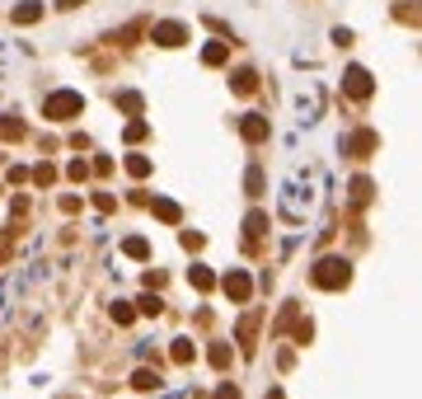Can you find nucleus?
<instances>
[{
  "instance_id": "f257e3e1",
  "label": "nucleus",
  "mask_w": 422,
  "mask_h": 399,
  "mask_svg": "<svg viewBox=\"0 0 422 399\" xmlns=\"http://www.w3.org/2000/svg\"><path fill=\"white\" fill-rule=\"evenodd\" d=\"M310 282H315L319 292H343L347 282H352V263L338 259V254H329V259H319V263L310 268Z\"/></svg>"
},
{
  "instance_id": "f03ea898",
  "label": "nucleus",
  "mask_w": 422,
  "mask_h": 399,
  "mask_svg": "<svg viewBox=\"0 0 422 399\" xmlns=\"http://www.w3.org/2000/svg\"><path fill=\"white\" fill-rule=\"evenodd\" d=\"M43 113H47L52 122H71V118H80V113H85V99H80L76 89H56V94H47Z\"/></svg>"
},
{
  "instance_id": "7ed1b4c3",
  "label": "nucleus",
  "mask_w": 422,
  "mask_h": 399,
  "mask_svg": "<svg viewBox=\"0 0 422 399\" xmlns=\"http://www.w3.org/2000/svg\"><path fill=\"white\" fill-rule=\"evenodd\" d=\"M343 94L347 99H370L375 94V80H370L366 66H347L343 71Z\"/></svg>"
},
{
  "instance_id": "20e7f679",
  "label": "nucleus",
  "mask_w": 422,
  "mask_h": 399,
  "mask_svg": "<svg viewBox=\"0 0 422 399\" xmlns=\"http://www.w3.org/2000/svg\"><path fill=\"white\" fill-rule=\"evenodd\" d=\"M221 287H225V296H230V301H235V305H244V301H249V296H254V277H249V272H244V268H230V272H225V277H221Z\"/></svg>"
},
{
  "instance_id": "39448f33",
  "label": "nucleus",
  "mask_w": 422,
  "mask_h": 399,
  "mask_svg": "<svg viewBox=\"0 0 422 399\" xmlns=\"http://www.w3.org/2000/svg\"><path fill=\"white\" fill-rule=\"evenodd\" d=\"M375 146H380V136L370 132V127H362V132H352L343 141V155H352V160H366L370 151H375Z\"/></svg>"
},
{
  "instance_id": "423d86ee",
  "label": "nucleus",
  "mask_w": 422,
  "mask_h": 399,
  "mask_svg": "<svg viewBox=\"0 0 422 399\" xmlns=\"http://www.w3.org/2000/svg\"><path fill=\"white\" fill-rule=\"evenodd\" d=\"M151 43H159V47H184V43H188V28L174 24V19H164V24L151 28Z\"/></svg>"
},
{
  "instance_id": "0eeeda50",
  "label": "nucleus",
  "mask_w": 422,
  "mask_h": 399,
  "mask_svg": "<svg viewBox=\"0 0 422 399\" xmlns=\"http://www.w3.org/2000/svg\"><path fill=\"white\" fill-rule=\"evenodd\" d=\"M239 136H244L249 146L267 141V118H258V113H244V118H239Z\"/></svg>"
},
{
  "instance_id": "6e6552de",
  "label": "nucleus",
  "mask_w": 422,
  "mask_h": 399,
  "mask_svg": "<svg viewBox=\"0 0 422 399\" xmlns=\"http://www.w3.org/2000/svg\"><path fill=\"white\" fill-rule=\"evenodd\" d=\"M151 212H155L164 226H179V221H184V207H179L174 197H155V202H151Z\"/></svg>"
},
{
  "instance_id": "1a4fd4ad",
  "label": "nucleus",
  "mask_w": 422,
  "mask_h": 399,
  "mask_svg": "<svg viewBox=\"0 0 422 399\" xmlns=\"http://www.w3.org/2000/svg\"><path fill=\"white\" fill-rule=\"evenodd\" d=\"M370 193H375V184H370L366 174H357V179L347 184V202H352V207H366V202H370Z\"/></svg>"
},
{
  "instance_id": "9d476101",
  "label": "nucleus",
  "mask_w": 422,
  "mask_h": 399,
  "mask_svg": "<svg viewBox=\"0 0 422 399\" xmlns=\"http://www.w3.org/2000/svg\"><path fill=\"white\" fill-rule=\"evenodd\" d=\"M10 19H14V24H38V19H43V5H38V0H24V5H14V10H10Z\"/></svg>"
},
{
  "instance_id": "9b49d317",
  "label": "nucleus",
  "mask_w": 422,
  "mask_h": 399,
  "mask_svg": "<svg viewBox=\"0 0 422 399\" xmlns=\"http://www.w3.org/2000/svg\"><path fill=\"white\" fill-rule=\"evenodd\" d=\"M225 56H230V43H221V38H216V43L202 47V66H225Z\"/></svg>"
},
{
  "instance_id": "f8f14e48",
  "label": "nucleus",
  "mask_w": 422,
  "mask_h": 399,
  "mask_svg": "<svg viewBox=\"0 0 422 399\" xmlns=\"http://www.w3.org/2000/svg\"><path fill=\"white\" fill-rule=\"evenodd\" d=\"M230 89H235V94H254V89H258V76H254L249 66H239L235 76H230Z\"/></svg>"
},
{
  "instance_id": "ddd939ff",
  "label": "nucleus",
  "mask_w": 422,
  "mask_h": 399,
  "mask_svg": "<svg viewBox=\"0 0 422 399\" xmlns=\"http://www.w3.org/2000/svg\"><path fill=\"white\" fill-rule=\"evenodd\" d=\"M0 141H24V122H19L14 113L0 118Z\"/></svg>"
},
{
  "instance_id": "4468645a",
  "label": "nucleus",
  "mask_w": 422,
  "mask_h": 399,
  "mask_svg": "<svg viewBox=\"0 0 422 399\" xmlns=\"http://www.w3.org/2000/svg\"><path fill=\"white\" fill-rule=\"evenodd\" d=\"M188 282H192L197 292H211V287H216V272H211V268H202V263H192V272H188Z\"/></svg>"
},
{
  "instance_id": "2eb2a0df",
  "label": "nucleus",
  "mask_w": 422,
  "mask_h": 399,
  "mask_svg": "<svg viewBox=\"0 0 422 399\" xmlns=\"http://www.w3.org/2000/svg\"><path fill=\"white\" fill-rule=\"evenodd\" d=\"M122 254H127V259H151V244H146L141 235H127L122 239Z\"/></svg>"
},
{
  "instance_id": "dca6fc26",
  "label": "nucleus",
  "mask_w": 422,
  "mask_h": 399,
  "mask_svg": "<svg viewBox=\"0 0 422 399\" xmlns=\"http://www.w3.org/2000/svg\"><path fill=\"white\" fill-rule=\"evenodd\" d=\"M169 357H174V362H179V367H188V362H192V357H197V347L188 343V338H174V347H169Z\"/></svg>"
},
{
  "instance_id": "f3484780",
  "label": "nucleus",
  "mask_w": 422,
  "mask_h": 399,
  "mask_svg": "<svg viewBox=\"0 0 422 399\" xmlns=\"http://www.w3.org/2000/svg\"><path fill=\"white\" fill-rule=\"evenodd\" d=\"M211 367H216V371H225V367H230V357H235V352H230V343H211Z\"/></svg>"
},
{
  "instance_id": "a211bd4d",
  "label": "nucleus",
  "mask_w": 422,
  "mask_h": 399,
  "mask_svg": "<svg viewBox=\"0 0 422 399\" xmlns=\"http://www.w3.org/2000/svg\"><path fill=\"white\" fill-rule=\"evenodd\" d=\"M263 230H267V216L263 212H249V216H244V235H249V239H258Z\"/></svg>"
},
{
  "instance_id": "6ab92c4d",
  "label": "nucleus",
  "mask_w": 422,
  "mask_h": 399,
  "mask_svg": "<svg viewBox=\"0 0 422 399\" xmlns=\"http://www.w3.org/2000/svg\"><path fill=\"white\" fill-rule=\"evenodd\" d=\"M254 334H258V315H244V319H239V343L249 347V343H254Z\"/></svg>"
},
{
  "instance_id": "aec40b11",
  "label": "nucleus",
  "mask_w": 422,
  "mask_h": 399,
  "mask_svg": "<svg viewBox=\"0 0 422 399\" xmlns=\"http://www.w3.org/2000/svg\"><path fill=\"white\" fill-rule=\"evenodd\" d=\"M136 310H141V315H159V310H164V301H159L155 292H146L141 301H136Z\"/></svg>"
},
{
  "instance_id": "412c9836",
  "label": "nucleus",
  "mask_w": 422,
  "mask_h": 399,
  "mask_svg": "<svg viewBox=\"0 0 422 399\" xmlns=\"http://www.w3.org/2000/svg\"><path fill=\"white\" fill-rule=\"evenodd\" d=\"M132 385H136V390H155V385H159V376L151 371V367H141V371L132 376Z\"/></svg>"
},
{
  "instance_id": "4be33fe9",
  "label": "nucleus",
  "mask_w": 422,
  "mask_h": 399,
  "mask_svg": "<svg viewBox=\"0 0 422 399\" xmlns=\"http://www.w3.org/2000/svg\"><path fill=\"white\" fill-rule=\"evenodd\" d=\"M127 174H132V179H146V174H151V160L146 155H127Z\"/></svg>"
},
{
  "instance_id": "5701e85b",
  "label": "nucleus",
  "mask_w": 422,
  "mask_h": 399,
  "mask_svg": "<svg viewBox=\"0 0 422 399\" xmlns=\"http://www.w3.org/2000/svg\"><path fill=\"white\" fill-rule=\"evenodd\" d=\"M118 108H122V113H141V94H136V89H127V94H118Z\"/></svg>"
},
{
  "instance_id": "b1692460",
  "label": "nucleus",
  "mask_w": 422,
  "mask_h": 399,
  "mask_svg": "<svg viewBox=\"0 0 422 399\" xmlns=\"http://www.w3.org/2000/svg\"><path fill=\"white\" fill-rule=\"evenodd\" d=\"M146 132H151V127H146V122H141V118H132V122H127V127H122V136H127V141H146Z\"/></svg>"
},
{
  "instance_id": "393cba45",
  "label": "nucleus",
  "mask_w": 422,
  "mask_h": 399,
  "mask_svg": "<svg viewBox=\"0 0 422 399\" xmlns=\"http://www.w3.org/2000/svg\"><path fill=\"white\" fill-rule=\"evenodd\" d=\"M33 184H38V188H47V184H56V169H52V164H47V160H43V164H38V169H33Z\"/></svg>"
},
{
  "instance_id": "a878e982",
  "label": "nucleus",
  "mask_w": 422,
  "mask_h": 399,
  "mask_svg": "<svg viewBox=\"0 0 422 399\" xmlns=\"http://www.w3.org/2000/svg\"><path fill=\"white\" fill-rule=\"evenodd\" d=\"M113 319H118V324H132V319H136V305H132V301H118V305H113Z\"/></svg>"
},
{
  "instance_id": "bb28decb",
  "label": "nucleus",
  "mask_w": 422,
  "mask_h": 399,
  "mask_svg": "<svg viewBox=\"0 0 422 399\" xmlns=\"http://www.w3.org/2000/svg\"><path fill=\"white\" fill-rule=\"evenodd\" d=\"M66 174H71L76 184H85V179H89V160H71V164H66Z\"/></svg>"
},
{
  "instance_id": "cd10ccee",
  "label": "nucleus",
  "mask_w": 422,
  "mask_h": 399,
  "mask_svg": "<svg viewBox=\"0 0 422 399\" xmlns=\"http://www.w3.org/2000/svg\"><path fill=\"white\" fill-rule=\"evenodd\" d=\"M244 188L258 197V193H263V169H249V174H244Z\"/></svg>"
},
{
  "instance_id": "c85d7f7f",
  "label": "nucleus",
  "mask_w": 422,
  "mask_h": 399,
  "mask_svg": "<svg viewBox=\"0 0 422 399\" xmlns=\"http://www.w3.org/2000/svg\"><path fill=\"white\" fill-rule=\"evenodd\" d=\"M315 338V324L310 319H296V343H310Z\"/></svg>"
},
{
  "instance_id": "c756f323",
  "label": "nucleus",
  "mask_w": 422,
  "mask_h": 399,
  "mask_svg": "<svg viewBox=\"0 0 422 399\" xmlns=\"http://www.w3.org/2000/svg\"><path fill=\"white\" fill-rule=\"evenodd\" d=\"M94 207H99V212H113V207H118V197H113V193H94Z\"/></svg>"
},
{
  "instance_id": "7c9ffc66",
  "label": "nucleus",
  "mask_w": 422,
  "mask_h": 399,
  "mask_svg": "<svg viewBox=\"0 0 422 399\" xmlns=\"http://www.w3.org/2000/svg\"><path fill=\"white\" fill-rule=\"evenodd\" d=\"M202 244H207V239L197 235V230H184V249H192V254H197V249H202Z\"/></svg>"
},
{
  "instance_id": "2f4dec72",
  "label": "nucleus",
  "mask_w": 422,
  "mask_h": 399,
  "mask_svg": "<svg viewBox=\"0 0 422 399\" xmlns=\"http://www.w3.org/2000/svg\"><path fill=\"white\" fill-rule=\"evenodd\" d=\"M211 399H239V390L230 385V380H221V385H216V395H211Z\"/></svg>"
},
{
  "instance_id": "473e14b6",
  "label": "nucleus",
  "mask_w": 422,
  "mask_h": 399,
  "mask_svg": "<svg viewBox=\"0 0 422 399\" xmlns=\"http://www.w3.org/2000/svg\"><path fill=\"white\" fill-rule=\"evenodd\" d=\"M291 324H296V305H287V310L277 315V334H282V329H291Z\"/></svg>"
},
{
  "instance_id": "72a5a7b5",
  "label": "nucleus",
  "mask_w": 422,
  "mask_h": 399,
  "mask_svg": "<svg viewBox=\"0 0 422 399\" xmlns=\"http://www.w3.org/2000/svg\"><path fill=\"white\" fill-rule=\"evenodd\" d=\"M146 287H151V292H159V287H164V272H159V268H151V272H146Z\"/></svg>"
},
{
  "instance_id": "f704fd0d",
  "label": "nucleus",
  "mask_w": 422,
  "mask_h": 399,
  "mask_svg": "<svg viewBox=\"0 0 422 399\" xmlns=\"http://www.w3.org/2000/svg\"><path fill=\"white\" fill-rule=\"evenodd\" d=\"M61 212H66V216L80 212V197H76V193H66V197H61Z\"/></svg>"
},
{
  "instance_id": "c9c22d12",
  "label": "nucleus",
  "mask_w": 422,
  "mask_h": 399,
  "mask_svg": "<svg viewBox=\"0 0 422 399\" xmlns=\"http://www.w3.org/2000/svg\"><path fill=\"white\" fill-rule=\"evenodd\" d=\"M76 5H85V0H56V10H76Z\"/></svg>"
},
{
  "instance_id": "e433bc0d",
  "label": "nucleus",
  "mask_w": 422,
  "mask_h": 399,
  "mask_svg": "<svg viewBox=\"0 0 422 399\" xmlns=\"http://www.w3.org/2000/svg\"><path fill=\"white\" fill-rule=\"evenodd\" d=\"M267 399H282V390H272V395H267Z\"/></svg>"
}]
</instances>
